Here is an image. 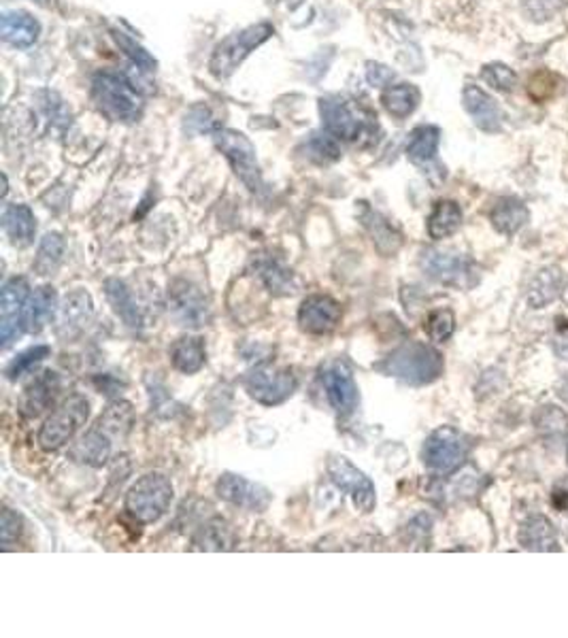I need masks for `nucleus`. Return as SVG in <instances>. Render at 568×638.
<instances>
[{
  "label": "nucleus",
  "instance_id": "3",
  "mask_svg": "<svg viewBox=\"0 0 568 638\" xmlns=\"http://www.w3.org/2000/svg\"><path fill=\"white\" fill-rule=\"evenodd\" d=\"M320 116L323 130L332 134L337 141H354L362 136H371L377 128V122L366 107L357 105L356 100L345 96H326L320 100Z\"/></svg>",
  "mask_w": 568,
  "mask_h": 638
},
{
  "label": "nucleus",
  "instance_id": "23",
  "mask_svg": "<svg viewBox=\"0 0 568 638\" xmlns=\"http://www.w3.org/2000/svg\"><path fill=\"white\" fill-rule=\"evenodd\" d=\"M105 294L109 305L113 306V311H116V315L122 319L128 328H143V313H141V306L134 300V296L126 283L119 281V279H107Z\"/></svg>",
  "mask_w": 568,
  "mask_h": 638
},
{
  "label": "nucleus",
  "instance_id": "45",
  "mask_svg": "<svg viewBox=\"0 0 568 638\" xmlns=\"http://www.w3.org/2000/svg\"><path fill=\"white\" fill-rule=\"evenodd\" d=\"M396 73L390 66L379 65V62H368L366 65V79L374 88H388L394 82Z\"/></svg>",
  "mask_w": 568,
  "mask_h": 638
},
{
  "label": "nucleus",
  "instance_id": "24",
  "mask_svg": "<svg viewBox=\"0 0 568 638\" xmlns=\"http://www.w3.org/2000/svg\"><path fill=\"white\" fill-rule=\"evenodd\" d=\"M520 545L528 551H558V534L554 523L543 515H532L521 523Z\"/></svg>",
  "mask_w": 568,
  "mask_h": 638
},
{
  "label": "nucleus",
  "instance_id": "29",
  "mask_svg": "<svg viewBox=\"0 0 568 638\" xmlns=\"http://www.w3.org/2000/svg\"><path fill=\"white\" fill-rule=\"evenodd\" d=\"M170 362L184 375H194L207 362V349L201 336H181L170 347Z\"/></svg>",
  "mask_w": 568,
  "mask_h": 638
},
{
  "label": "nucleus",
  "instance_id": "25",
  "mask_svg": "<svg viewBox=\"0 0 568 638\" xmlns=\"http://www.w3.org/2000/svg\"><path fill=\"white\" fill-rule=\"evenodd\" d=\"M528 218H530V211L515 196L498 198L496 204H494L490 211L492 226L496 228L498 232H503V235H515V232H520L521 228L526 226Z\"/></svg>",
  "mask_w": 568,
  "mask_h": 638
},
{
  "label": "nucleus",
  "instance_id": "30",
  "mask_svg": "<svg viewBox=\"0 0 568 638\" xmlns=\"http://www.w3.org/2000/svg\"><path fill=\"white\" fill-rule=\"evenodd\" d=\"M56 305H58V294L51 286H41L34 289V294L26 303L24 328L28 332H41L49 317L54 315Z\"/></svg>",
  "mask_w": 568,
  "mask_h": 638
},
{
  "label": "nucleus",
  "instance_id": "40",
  "mask_svg": "<svg viewBox=\"0 0 568 638\" xmlns=\"http://www.w3.org/2000/svg\"><path fill=\"white\" fill-rule=\"evenodd\" d=\"M481 79L487 85H492L498 92H511L518 85V75L513 73V68L503 65V62H490L481 68Z\"/></svg>",
  "mask_w": 568,
  "mask_h": 638
},
{
  "label": "nucleus",
  "instance_id": "35",
  "mask_svg": "<svg viewBox=\"0 0 568 638\" xmlns=\"http://www.w3.org/2000/svg\"><path fill=\"white\" fill-rule=\"evenodd\" d=\"M134 424V411L133 404L126 401H113L107 404V409L96 421L100 430H105L111 438H124L133 430Z\"/></svg>",
  "mask_w": 568,
  "mask_h": 638
},
{
  "label": "nucleus",
  "instance_id": "17",
  "mask_svg": "<svg viewBox=\"0 0 568 638\" xmlns=\"http://www.w3.org/2000/svg\"><path fill=\"white\" fill-rule=\"evenodd\" d=\"M94 309L92 298L85 289H75L66 296V300L58 309V317H56V332L60 339L75 341L79 334H83V330L88 328V323L92 322Z\"/></svg>",
  "mask_w": 568,
  "mask_h": 638
},
{
  "label": "nucleus",
  "instance_id": "38",
  "mask_svg": "<svg viewBox=\"0 0 568 638\" xmlns=\"http://www.w3.org/2000/svg\"><path fill=\"white\" fill-rule=\"evenodd\" d=\"M111 37H113V41L117 43V47L126 54V58L133 62L136 68H141V71H147V73L156 71L158 62L150 54V51L143 47V45H139L133 37H128V34L124 30H117V28H111Z\"/></svg>",
  "mask_w": 568,
  "mask_h": 638
},
{
  "label": "nucleus",
  "instance_id": "16",
  "mask_svg": "<svg viewBox=\"0 0 568 638\" xmlns=\"http://www.w3.org/2000/svg\"><path fill=\"white\" fill-rule=\"evenodd\" d=\"M343 309L332 296L311 294L306 296L298 309V323L306 334H331L339 328Z\"/></svg>",
  "mask_w": 568,
  "mask_h": 638
},
{
  "label": "nucleus",
  "instance_id": "26",
  "mask_svg": "<svg viewBox=\"0 0 568 638\" xmlns=\"http://www.w3.org/2000/svg\"><path fill=\"white\" fill-rule=\"evenodd\" d=\"M3 228L17 247H28L37 235V220L26 204H9L3 213Z\"/></svg>",
  "mask_w": 568,
  "mask_h": 638
},
{
  "label": "nucleus",
  "instance_id": "1",
  "mask_svg": "<svg viewBox=\"0 0 568 638\" xmlns=\"http://www.w3.org/2000/svg\"><path fill=\"white\" fill-rule=\"evenodd\" d=\"M92 99L96 107L113 122L133 124L145 109L143 96L126 77L113 71H99L92 77Z\"/></svg>",
  "mask_w": 568,
  "mask_h": 638
},
{
  "label": "nucleus",
  "instance_id": "42",
  "mask_svg": "<svg viewBox=\"0 0 568 638\" xmlns=\"http://www.w3.org/2000/svg\"><path fill=\"white\" fill-rule=\"evenodd\" d=\"M309 156L315 158L317 162L326 164V162H334V160L340 158V147L339 141L334 139L332 134H328L326 130H323L322 134H314V139L309 141Z\"/></svg>",
  "mask_w": 568,
  "mask_h": 638
},
{
  "label": "nucleus",
  "instance_id": "7",
  "mask_svg": "<svg viewBox=\"0 0 568 638\" xmlns=\"http://www.w3.org/2000/svg\"><path fill=\"white\" fill-rule=\"evenodd\" d=\"M88 418L90 402L85 401V396L75 394L66 398L39 430V445L45 452H58L77 435V430L88 421Z\"/></svg>",
  "mask_w": 568,
  "mask_h": 638
},
{
  "label": "nucleus",
  "instance_id": "8",
  "mask_svg": "<svg viewBox=\"0 0 568 638\" xmlns=\"http://www.w3.org/2000/svg\"><path fill=\"white\" fill-rule=\"evenodd\" d=\"M245 392L254 398L255 402L266 404V407H275V404L286 402L289 396L297 392L298 377L292 368L288 366H271L262 364L249 370L243 379Z\"/></svg>",
  "mask_w": 568,
  "mask_h": 638
},
{
  "label": "nucleus",
  "instance_id": "39",
  "mask_svg": "<svg viewBox=\"0 0 568 638\" xmlns=\"http://www.w3.org/2000/svg\"><path fill=\"white\" fill-rule=\"evenodd\" d=\"M49 353H51V347L47 345H34L30 349L17 353L13 360H11L7 370H4V375H7V379L11 381L20 379L22 375L30 373L37 364H41L45 358H49Z\"/></svg>",
  "mask_w": 568,
  "mask_h": 638
},
{
  "label": "nucleus",
  "instance_id": "49",
  "mask_svg": "<svg viewBox=\"0 0 568 638\" xmlns=\"http://www.w3.org/2000/svg\"><path fill=\"white\" fill-rule=\"evenodd\" d=\"M3 196H7V175H3Z\"/></svg>",
  "mask_w": 568,
  "mask_h": 638
},
{
  "label": "nucleus",
  "instance_id": "21",
  "mask_svg": "<svg viewBox=\"0 0 568 638\" xmlns=\"http://www.w3.org/2000/svg\"><path fill=\"white\" fill-rule=\"evenodd\" d=\"M0 34H3V41L9 43L11 47L28 49L37 43L41 24L26 11H7L0 17Z\"/></svg>",
  "mask_w": 568,
  "mask_h": 638
},
{
  "label": "nucleus",
  "instance_id": "50",
  "mask_svg": "<svg viewBox=\"0 0 568 638\" xmlns=\"http://www.w3.org/2000/svg\"><path fill=\"white\" fill-rule=\"evenodd\" d=\"M39 3H45V0H39Z\"/></svg>",
  "mask_w": 568,
  "mask_h": 638
},
{
  "label": "nucleus",
  "instance_id": "2",
  "mask_svg": "<svg viewBox=\"0 0 568 638\" xmlns=\"http://www.w3.org/2000/svg\"><path fill=\"white\" fill-rule=\"evenodd\" d=\"M388 377H396L409 385L433 384L443 375V356L426 343H407L377 364Z\"/></svg>",
  "mask_w": 568,
  "mask_h": 638
},
{
  "label": "nucleus",
  "instance_id": "46",
  "mask_svg": "<svg viewBox=\"0 0 568 638\" xmlns=\"http://www.w3.org/2000/svg\"><path fill=\"white\" fill-rule=\"evenodd\" d=\"M552 503H554L555 509L568 511V481H560L558 486L554 487Z\"/></svg>",
  "mask_w": 568,
  "mask_h": 638
},
{
  "label": "nucleus",
  "instance_id": "28",
  "mask_svg": "<svg viewBox=\"0 0 568 638\" xmlns=\"http://www.w3.org/2000/svg\"><path fill=\"white\" fill-rule=\"evenodd\" d=\"M237 543V534L232 526L221 517L207 522L198 528L192 539V549L196 551H230Z\"/></svg>",
  "mask_w": 568,
  "mask_h": 638
},
{
  "label": "nucleus",
  "instance_id": "31",
  "mask_svg": "<svg viewBox=\"0 0 568 638\" xmlns=\"http://www.w3.org/2000/svg\"><path fill=\"white\" fill-rule=\"evenodd\" d=\"M362 224H365L368 235L373 237L374 247H377L383 255H394L396 252H399L400 245H402L400 232L396 230V228L392 226L382 213L365 207V213H362Z\"/></svg>",
  "mask_w": 568,
  "mask_h": 638
},
{
  "label": "nucleus",
  "instance_id": "32",
  "mask_svg": "<svg viewBox=\"0 0 568 638\" xmlns=\"http://www.w3.org/2000/svg\"><path fill=\"white\" fill-rule=\"evenodd\" d=\"M441 143V130L433 124H424L411 130L407 141V156L416 164H428L436 158Z\"/></svg>",
  "mask_w": 568,
  "mask_h": 638
},
{
  "label": "nucleus",
  "instance_id": "12",
  "mask_svg": "<svg viewBox=\"0 0 568 638\" xmlns=\"http://www.w3.org/2000/svg\"><path fill=\"white\" fill-rule=\"evenodd\" d=\"M424 271L439 283L456 288H469L475 283L473 262L453 249H428L422 258Z\"/></svg>",
  "mask_w": 568,
  "mask_h": 638
},
{
  "label": "nucleus",
  "instance_id": "34",
  "mask_svg": "<svg viewBox=\"0 0 568 638\" xmlns=\"http://www.w3.org/2000/svg\"><path fill=\"white\" fill-rule=\"evenodd\" d=\"M462 226V209L456 201H439L428 218V235L435 241L452 237Z\"/></svg>",
  "mask_w": 568,
  "mask_h": 638
},
{
  "label": "nucleus",
  "instance_id": "27",
  "mask_svg": "<svg viewBox=\"0 0 568 638\" xmlns=\"http://www.w3.org/2000/svg\"><path fill=\"white\" fill-rule=\"evenodd\" d=\"M419 102H422V92L413 83H392L382 92L383 109L396 119H407L409 116H413Z\"/></svg>",
  "mask_w": 568,
  "mask_h": 638
},
{
  "label": "nucleus",
  "instance_id": "47",
  "mask_svg": "<svg viewBox=\"0 0 568 638\" xmlns=\"http://www.w3.org/2000/svg\"><path fill=\"white\" fill-rule=\"evenodd\" d=\"M554 347H555V353H558L562 360H568V334L562 332L558 339H555Z\"/></svg>",
  "mask_w": 568,
  "mask_h": 638
},
{
  "label": "nucleus",
  "instance_id": "41",
  "mask_svg": "<svg viewBox=\"0 0 568 638\" xmlns=\"http://www.w3.org/2000/svg\"><path fill=\"white\" fill-rule=\"evenodd\" d=\"M456 330V317L450 309H436L428 315V322H426V332L436 343H445L447 339L453 334Z\"/></svg>",
  "mask_w": 568,
  "mask_h": 638
},
{
  "label": "nucleus",
  "instance_id": "22",
  "mask_svg": "<svg viewBox=\"0 0 568 638\" xmlns=\"http://www.w3.org/2000/svg\"><path fill=\"white\" fill-rule=\"evenodd\" d=\"M111 441L113 438L107 435L105 430H100L99 426H94V428L85 432V435L75 443V447L71 449L73 460L79 464L92 466V469H100L111 455Z\"/></svg>",
  "mask_w": 568,
  "mask_h": 638
},
{
  "label": "nucleus",
  "instance_id": "11",
  "mask_svg": "<svg viewBox=\"0 0 568 638\" xmlns=\"http://www.w3.org/2000/svg\"><path fill=\"white\" fill-rule=\"evenodd\" d=\"M320 381L334 411L343 415V418L354 413L357 401H360V394H357V385L348 362L339 360V358L337 360L323 362L320 368Z\"/></svg>",
  "mask_w": 568,
  "mask_h": 638
},
{
  "label": "nucleus",
  "instance_id": "6",
  "mask_svg": "<svg viewBox=\"0 0 568 638\" xmlns=\"http://www.w3.org/2000/svg\"><path fill=\"white\" fill-rule=\"evenodd\" d=\"M215 147L224 153L228 160L232 170L238 179L245 184L249 192L262 190V173H260L258 156H255V147L245 134L232 128H215L213 130Z\"/></svg>",
  "mask_w": 568,
  "mask_h": 638
},
{
  "label": "nucleus",
  "instance_id": "37",
  "mask_svg": "<svg viewBox=\"0 0 568 638\" xmlns=\"http://www.w3.org/2000/svg\"><path fill=\"white\" fill-rule=\"evenodd\" d=\"M532 421H535L538 435L549 438V441H555V438H560L568 430L566 413L555 407V404H543L535 413Z\"/></svg>",
  "mask_w": 568,
  "mask_h": 638
},
{
  "label": "nucleus",
  "instance_id": "18",
  "mask_svg": "<svg viewBox=\"0 0 568 638\" xmlns=\"http://www.w3.org/2000/svg\"><path fill=\"white\" fill-rule=\"evenodd\" d=\"M58 392H60L58 373H54V370H43V373H39L37 377L24 387V392H22L20 396V402H17V409H20L22 418L34 419L47 411L51 404L56 402Z\"/></svg>",
  "mask_w": 568,
  "mask_h": 638
},
{
  "label": "nucleus",
  "instance_id": "43",
  "mask_svg": "<svg viewBox=\"0 0 568 638\" xmlns=\"http://www.w3.org/2000/svg\"><path fill=\"white\" fill-rule=\"evenodd\" d=\"M521 7L532 22L543 24V22L554 20L560 13L562 7H564V0H521Z\"/></svg>",
  "mask_w": 568,
  "mask_h": 638
},
{
  "label": "nucleus",
  "instance_id": "33",
  "mask_svg": "<svg viewBox=\"0 0 568 638\" xmlns=\"http://www.w3.org/2000/svg\"><path fill=\"white\" fill-rule=\"evenodd\" d=\"M562 283H564V275H562L558 266H547V269L538 271L535 279H532L528 300H530L535 309H541V306L554 303L558 298Z\"/></svg>",
  "mask_w": 568,
  "mask_h": 638
},
{
  "label": "nucleus",
  "instance_id": "5",
  "mask_svg": "<svg viewBox=\"0 0 568 638\" xmlns=\"http://www.w3.org/2000/svg\"><path fill=\"white\" fill-rule=\"evenodd\" d=\"M173 503V483L162 472H150L141 477L126 494V511L134 522H158Z\"/></svg>",
  "mask_w": 568,
  "mask_h": 638
},
{
  "label": "nucleus",
  "instance_id": "20",
  "mask_svg": "<svg viewBox=\"0 0 568 638\" xmlns=\"http://www.w3.org/2000/svg\"><path fill=\"white\" fill-rule=\"evenodd\" d=\"M249 272L264 283V288L275 296H292L298 292V279L292 269L272 254H258L252 258Z\"/></svg>",
  "mask_w": 568,
  "mask_h": 638
},
{
  "label": "nucleus",
  "instance_id": "14",
  "mask_svg": "<svg viewBox=\"0 0 568 638\" xmlns=\"http://www.w3.org/2000/svg\"><path fill=\"white\" fill-rule=\"evenodd\" d=\"M30 286L24 277L9 279L0 292V341L9 347L11 341L24 328L26 303L30 298Z\"/></svg>",
  "mask_w": 568,
  "mask_h": 638
},
{
  "label": "nucleus",
  "instance_id": "4",
  "mask_svg": "<svg viewBox=\"0 0 568 638\" xmlns=\"http://www.w3.org/2000/svg\"><path fill=\"white\" fill-rule=\"evenodd\" d=\"M272 34H275V28L269 22H260V24H252L228 34L224 41L215 45L211 58H209V73L219 82L232 77L237 68L243 65V60L260 45L269 41Z\"/></svg>",
  "mask_w": 568,
  "mask_h": 638
},
{
  "label": "nucleus",
  "instance_id": "9",
  "mask_svg": "<svg viewBox=\"0 0 568 638\" xmlns=\"http://www.w3.org/2000/svg\"><path fill=\"white\" fill-rule=\"evenodd\" d=\"M170 315L185 328H202L211 319V303L198 283L190 279H173L168 286Z\"/></svg>",
  "mask_w": 568,
  "mask_h": 638
},
{
  "label": "nucleus",
  "instance_id": "48",
  "mask_svg": "<svg viewBox=\"0 0 568 638\" xmlns=\"http://www.w3.org/2000/svg\"><path fill=\"white\" fill-rule=\"evenodd\" d=\"M555 392H558V396L562 401L568 402V373H564V377L558 381V387H555Z\"/></svg>",
  "mask_w": 568,
  "mask_h": 638
},
{
  "label": "nucleus",
  "instance_id": "19",
  "mask_svg": "<svg viewBox=\"0 0 568 638\" xmlns=\"http://www.w3.org/2000/svg\"><path fill=\"white\" fill-rule=\"evenodd\" d=\"M462 105L470 117H473L475 126L484 133H501L504 124V113L496 100L486 92L479 85L467 83L462 90Z\"/></svg>",
  "mask_w": 568,
  "mask_h": 638
},
{
  "label": "nucleus",
  "instance_id": "15",
  "mask_svg": "<svg viewBox=\"0 0 568 638\" xmlns=\"http://www.w3.org/2000/svg\"><path fill=\"white\" fill-rule=\"evenodd\" d=\"M215 492H218L219 498L226 500V503L255 513L269 509L272 500L271 492L264 486L249 481V478L241 475H232V472H226V475L219 477Z\"/></svg>",
  "mask_w": 568,
  "mask_h": 638
},
{
  "label": "nucleus",
  "instance_id": "36",
  "mask_svg": "<svg viewBox=\"0 0 568 638\" xmlns=\"http://www.w3.org/2000/svg\"><path fill=\"white\" fill-rule=\"evenodd\" d=\"M66 252V241L65 237L58 235V232H49L41 238V245H39L37 258H34V271L37 275L49 277L54 275L56 271L60 269L62 260H65Z\"/></svg>",
  "mask_w": 568,
  "mask_h": 638
},
{
  "label": "nucleus",
  "instance_id": "10",
  "mask_svg": "<svg viewBox=\"0 0 568 638\" xmlns=\"http://www.w3.org/2000/svg\"><path fill=\"white\" fill-rule=\"evenodd\" d=\"M469 449V438L462 432L452 426H443L426 438L424 462L436 472H453L467 460Z\"/></svg>",
  "mask_w": 568,
  "mask_h": 638
},
{
  "label": "nucleus",
  "instance_id": "44",
  "mask_svg": "<svg viewBox=\"0 0 568 638\" xmlns=\"http://www.w3.org/2000/svg\"><path fill=\"white\" fill-rule=\"evenodd\" d=\"M22 528H24V522L17 515L13 509L4 506L3 509V520H0V539H3V549H9L11 545L17 543L20 539Z\"/></svg>",
  "mask_w": 568,
  "mask_h": 638
},
{
  "label": "nucleus",
  "instance_id": "13",
  "mask_svg": "<svg viewBox=\"0 0 568 638\" xmlns=\"http://www.w3.org/2000/svg\"><path fill=\"white\" fill-rule=\"evenodd\" d=\"M328 477L340 492L351 496L354 506L360 513H371L377 504V494H374L373 481L360 469H356L343 455L331 460L328 464Z\"/></svg>",
  "mask_w": 568,
  "mask_h": 638
}]
</instances>
